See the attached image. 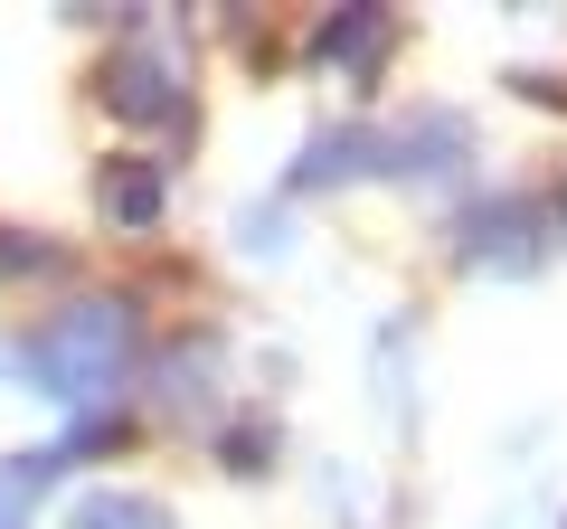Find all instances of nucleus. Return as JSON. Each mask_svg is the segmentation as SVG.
<instances>
[{"instance_id":"nucleus-1","label":"nucleus","mask_w":567,"mask_h":529,"mask_svg":"<svg viewBox=\"0 0 567 529\" xmlns=\"http://www.w3.org/2000/svg\"><path fill=\"white\" fill-rule=\"evenodd\" d=\"M123 350H133V312L123 303H76L29 341V369H39L48 397H95V387L123 378Z\"/></svg>"},{"instance_id":"nucleus-2","label":"nucleus","mask_w":567,"mask_h":529,"mask_svg":"<svg viewBox=\"0 0 567 529\" xmlns=\"http://www.w3.org/2000/svg\"><path fill=\"white\" fill-rule=\"evenodd\" d=\"M162 66H152V58H123L114 66V104H123V114H152V123H162V114H181V95H162Z\"/></svg>"},{"instance_id":"nucleus-3","label":"nucleus","mask_w":567,"mask_h":529,"mask_svg":"<svg viewBox=\"0 0 567 529\" xmlns=\"http://www.w3.org/2000/svg\"><path fill=\"white\" fill-rule=\"evenodd\" d=\"M76 529H171L162 501H133V491H95V501L76 510Z\"/></svg>"},{"instance_id":"nucleus-4","label":"nucleus","mask_w":567,"mask_h":529,"mask_svg":"<svg viewBox=\"0 0 567 529\" xmlns=\"http://www.w3.org/2000/svg\"><path fill=\"white\" fill-rule=\"evenodd\" d=\"M104 199H114L133 227H152V218H162V180H152V170H123V180H104Z\"/></svg>"}]
</instances>
